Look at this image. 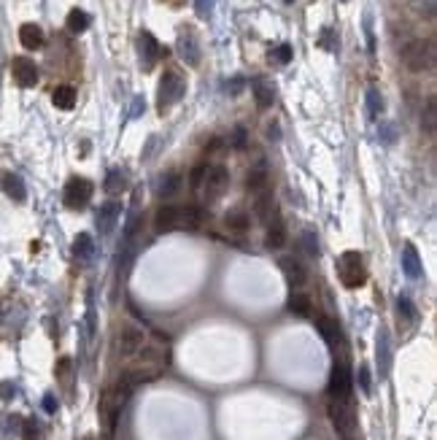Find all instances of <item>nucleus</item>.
Instances as JSON below:
<instances>
[{
    "label": "nucleus",
    "instance_id": "e433bc0d",
    "mask_svg": "<svg viewBox=\"0 0 437 440\" xmlns=\"http://www.w3.org/2000/svg\"><path fill=\"white\" fill-rule=\"evenodd\" d=\"M359 389L364 392V395H373V378H370V370H367V365H359Z\"/></svg>",
    "mask_w": 437,
    "mask_h": 440
},
{
    "label": "nucleus",
    "instance_id": "dca6fc26",
    "mask_svg": "<svg viewBox=\"0 0 437 440\" xmlns=\"http://www.w3.org/2000/svg\"><path fill=\"white\" fill-rule=\"evenodd\" d=\"M278 265H281L284 278L289 281V286H303V284H305L308 273H305V267H303L300 260H295V257H284Z\"/></svg>",
    "mask_w": 437,
    "mask_h": 440
},
{
    "label": "nucleus",
    "instance_id": "aec40b11",
    "mask_svg": "<svg viewBox=\"0 0 437 440\" xmlns=\"http://www.w3.org/2000/svg\"><path fill=\"white\" fill-rule=\"evenodd\" d=\"M19 41H22L25 49L36 51V49H41V46H44V30H41L38 25L27 22V25H22V27H19Z\"/></svg>",
    "mask_w": 437,
    "mask_h": 440
},
{
    "label": "nucleus",
    "instance_id": "7ed1b4c3",
    "mask_svg": "<svg viewBox=\"0 0 437 440\" xmlns=\"http://www.w3.org/2000/svg\"><path fill=\"white\" fill-rule=\"evenodd\" d=\"M132 392H135V389H132L127 381H122V378H119L116 387L105 389V395L100 400V416H103V421H105L108 430H114V424H116V419H119V413H122V408H125V402H127V397H130Z\"/></svg>",
    "mask_w": 437,
    "mask_h": 440
},
{
    "label": "nucleus",
    "instance_id": "9d476101",
    "mask_svg": "<svg viewBox=\"0 0 437 440\" xmlns=\"http://www.w3.org/2000/svg\"><path fill=\"white\" fill-rule=\"evenodd\" d=\"M227 186H229V173H227V168L224 165H208L205 168V178H203V192H205V200L208 203H214L218 200L224 192H227Z\"/></svg>",
    "mask_w": 437,
    "mask_h": 440
},
{
    "label": "nucleus",
    "instance_id": "c9c22d12",
    "mask_svg": "<svg viewBox=\"0 0 437 440\" xmlns=\"http://www.w3.org/2000/svg\"><path fill=\"white\" fill-rule=\"evenodd\" d=\"M22 438L25 440H38L41 438V424L36 419H27L22 421Z\"/></svg>",
    "mask_w": 437,
    "mask_h": 440
},
{
    "label": "nucleus",
    "instance_id": "f03ea898",
    "mask_svg": "<svg viewBox=\"0 0 437 440\" xmlns=\"http://www.w3.org/2000/svg\"><path fill=\"white\" fill-rule=\"evenodd\" d=\"M402 62L410 73H424L435 68V41L429 38H416L402 49Z\"/></svg>",
    "mask_w": 437,
    "mask_h": 440
},
{
    "label": "nucleus",
    "instance_id": "49530a36",
    "mask_svg": "<svg viewBox=\"0 0 437 440\" xmlns=\"http://www.w3.org/2000/svg\"><path fill=\"white\" fill-rule=\"evenodd\" d=\"M146 106H143V97H135V103H132V111L130 117H140V111H143Z\"/></svg>",
    "mask_w": 437,
    "mask_h": 440
},
{
    "label": "nucleus",
    "instance_id": "6e6552de",
    "mask_svg": "<svg viewBox=\"0 0 437 440\" xmlns=\"http://www.w3.org/2000/svg\"><path fill=\"white\" fill-rule=\"evenodd\" d=\"M92 192H95V186H92L89 178L73 176L68 184H65L62 203H65V208H71V211H82L89 200H92Z\"/></svg>",
    "mask_w": 437,
    "mask_h": 440
},
{
    "label": "nucleus",
    "instance_id": "20e7f679",
    "mask_svg": "<svg viewBox=\"0 0 437 440\" xmlns=\"http://www.w3.org/2000/svg\"><path fill=\"white\" fill-rule=\"evenodd\" d=\"M184 95H186V79L178 71H165L157 87V111L160 114L171 111Z\"/></svg>",
    "mask_w": 437,
    "mask_h": 440
},
{
    "label": "nucleus",
    "instance_id": "4468645a",
    "mask_svg": "<svg viewBox=\"0 0 437 440\" xmlns=\"http://www.w3.org/2000/svg\"><path fill=\"white\" fill-rule=\"evenodd\" d=\"M254 214H257V219L264 221V224H273V221H278V211H275V200H273V192L270 189H264L257 195V203H254Z\"/></svg>",
    "mask_w": 437,
    "mask_h": 440
},
{
    "label": "nucleus",
    "instance_id": "8fccbe9b",
    "mask_svg": "<svg viewBox=\"0 0 437 440\" xmlns=\"http://www.w3.org/2000/svg\"><path fill=\"white\" fill-rule=\"evenodd\" d=\"M284 3H295V0H284Z\"/></svg>",
    "mask_w": 437,
    "mask_h": 440
},
{
    "label": "nucleus",
    "instance_id": "4be33fe9",
    "mask_svg": "<svg viewBox=\"0 0 437 440\" xmlns=\"http://www.w3.org/2000/svg\"><path fill=\"white\" fill-rule=\"evenodd\" d=\"M73 257L84 265L95 260V241H92V235L82 232V235L73 241Z\"/></svg>",
    "mask_w": 437,
    "mask_h": 440
},
{
    "label": "nucleus",
    "instance_id": "c756f323",
    "mask_svg": "<svg viewBox=\"0 0 437 440\" xmlns=\"http://www.w3.org/2000/svg\"><path fill=\"white\" fill-rule=\"evenodd\" d=\"M367 114H370V119H378L384 114V95L375 87L367 89Z\"/></svg>",
    "mask_w": 437,
    "mask_h": 440
},
{
    "label": "nucleus",
    "instance_id": "09e8293b",
    "mask_svg": "<svg viewBox=\"0 0 437 440\" xmlns=\"http://www.w3.org/2000/svg\"><path fill=\"white\" fill-rule=\"evenodd\" d=\"M168 3H173V5H181V3H184V0H168Z\"/></svg>",
    "mask_w": 437,
    "mask_h": 440
},
{
    "label": "nucleus",
    "instance_id": "6ab92c4d",
    "mask_svg": "<svg viewBox=\"0 0 437 440\" xmlns=\"http://www.w3.org/2000/svg\"><path fill=\"white\" fill-rule=\"evenodd\" d=\"M402 270L408 273V278H419V276L424 273L421 257H419V252H416L413 243H405V249H402Z\"/></svg>",
    "mask_w": 437,
    "mask_h": 440
},
{
    "label": "nucleus",
    "instance_id": "3c124183",
    "mask_svg": "<svg viewBox=\"0 0 437 440\" xmlns=\"http://www.w3.org/2000/svg\"><path fill=\"white\" fill-rule=\"evenodd\" d=\"M84 440H92V438H84Z\"/></svg>",
    "mask_w": 437,
    "mask_h": 440
},
{
    "label": "nucleus",
    "instance_id": "ea45409f",
    "mask_svg": "<svg viewBox=\"0 0 437 440\" xmlns=\"http://www.w3.org/2000/svg\"><path fill=\"white\" fill-rule=\"evenodd\" d=\"M205 168H208V165H197V168L192 171V176H189V186H192L195 192H197V189L203 186V178H205Z\"/></svg>",
    "mask_w": 437,
    "mask_h": 440
},
{
    "label": "nucleus",
    "instance_id": "423d86ee",
    "mask_svg": "<svg viewBox=\"0 0 437 440\" xmlns=\"http://www.w3.org/2000/svg\"><path fill=\"white\" fill-rule=\"evenodd\" d=\"M329 419L335 424V430L343 435L346 440H353L356 432V411H353V402L349 400H329Z\"/></svg>",
    "mask_w": 437,
    "mask_h": 440
},
{
    "label": "nucleus",
    "instance_id": "1a4fd4ad",
    "mask_svg": "<svg viewBox=\"0 0 437 440\" xmlns=\"http://www.w3.org/2000/svg\"><path fill=\"white\" fill-rule=\"evenodd\" d=\"M175 51L178 57L189 65V68H197L200 65V57H203V49L197 41V33L192 27H181L178 30V41H175Z\"/></svg>",
    "mask_w": 437,
    "mask_h": 440
},
{
    "label": "nucleus",
    "instance_id": "cd10ccee",
    "mask_svg": "<svg viewBox=\"0 0 437 440\" xmlns=\"http://www.w3.org/2000/svg\"><path fill=\"white\" fill-rule=\"evenodd\" d=\"M264 243H267V249H281V246L286 243V230H284L281 219L267 224V238H264Z\"/></svg>",
    "mask_w": 437,
    "mask_h": 440
},
{
    "label": "nucleus",
    "instance_id": "ddd939ff",
    "mask_svg": "<svg viewBox=\"0 0 437 440\" xmlns=\"http://www.w3.org/2000/svg\"><path fill=\"white\" fill-rule=\"evenodd\" d=\"M143 343H146L143 330L127 327V330H122V335H119V352H122V356H135V354L143 349Z\"/></svg>",
    "mask_w": 437,
    "mask_h": 440
},
{
    "label": "nucleus",
    "instance_id": "f257e3e1",
    "mask_svg": "<svg viewBox=\"0 0 437 440\" xmlns=\"http://www.w3.org/2000/svg\"><path fill=\"white\" fill-rule=\"evenodd\" d=\"M205 221V211L197 206H162L154 217L157 232H175V230H197Z\"/></svg>",
    "mask_w": 437,
    "mask_h": 440
},
{
    "label": "nucleus",
    "instance_id": "a18cd8bd",
    "mask_svg": "<svg viewBox=\"0 0 437 440\" xmlns=\"http://www.w3.org/2000/svg\"><path fill=\"white\" fill-rule=\"evenodd\" d=\"M44 408H46V413H54V411H57V400H54V395L44 397Z\"/></svg>",
    "mask_w": 437,
    "mask_h": 440
},
{
    "label": "nucleus",
    "instance_id": "a211bd4d",
    "mask_svg": "<svg viewBox=\"0 0 437 440\" xmlns=\"http://www.w3.org/2000/svg\"><path fill=\"white\" fill-rule=\"evenodd\" d=\"M251 89H254V100H257L260 108H270L275 103V89H273L270 82H264L262 76L251 79Z\"/></svg>",
    "mask_w": 437,
    "mask_h": 440
},
{
    "label": "nucleus",
    "instance_id": "f704fd0d",
    "mask_svg": "<svg viewBox=\"0 0 437 440\" xmlns=\"http://www.w3.org/2000/svg\"><path fill=\"white\" fill-rule=\"evenodd\" d=\"M270 62H275V65H289V62H292V46L281 44L275 51H270Z\"/></svg>",
    "mask_w": 437,
    "mask_h": 440
},
{
    "label": "nucleus",
    "instance_id": "5701e85b",
    "mask_svg": "<svg viewBox=\"0 0 437 440\" xmlns=\"http://www.w3.org/2000/svg\"><path fill=\"white\" fill-rule=\"evenodd\" d=\"M51 103H54L60 111H71V108L76 106V89L68 87V84L57 87L54 89V95H51Z\"/></svg>",
    "mask_w": 437,
    "mask_h": 440
},
{
    "label": "nucleus",
    "instance_id": "f3484780",
    "mask_svg": "<svg viewBox=\"0 0 437 440\" xmlns=\"http://www.w3.org/2000/svg\"><path fill=\"white\" fill-rule=\"evenodd\" d=\"M0 184H3V192L11 197V200H16V203H25V197H27V189H25V181L16 176V173H3L0 178Z\"/></svg>",
    "mask_w": 437,
    "mask_h": 440
},
{
    "label": "nucleus",
    "instance_id": "c85d7f7f",
    "mask_svg": "<svg viewBox=\"0 0 437 440\" xmlns=\"http://www.w3.org/2000/svg\"><path fill=\"white\" fill-rule=\"evenodd\" d=\"M378 365H381V373L386 376V373H389V365H392V349H389V335H386V330L378 332Z\"/></svg>",
    "mask_w": 437,
    "mask_h": 440
},
{
    "label": "nucleus",
    "instance_id": "37998d69",
    "mask_svg": "<svg viewBox=\"0 0 437 440\" xmlns=\"http://www.w3.org/2000/svg\"><path fill=\"white\" fill-rule=\"evenodd\" d=\"M243 84H246V82H243L240 76H235L232 82H227V92H229V95H238V92L243 89Z\"/></svg>",
    "mask_w": 437,
    "mask_h": 440
},
{
    "label": "nucleus",
    "instance_id": "79ce46f5",
    "mask_svg": "<svg viewBox=\"0 0 437 440\" xmlns=\"http://www.w3.org/2000/svg\"><path fill=\"white\" fill-rule=\"evenodd\" d=\"M232 146H235V149H246V130H243V127L235 130V135H232Z\"/></svg>",
    "mask_w": 437,
    "mask_h": 440
},
{
    "label": "nucleus",
    "instance_id": "72a5a7b5",
    "mask_svg": "<svg viewBox=\"0 0 437 440\" xmlns=\"http://www.w3.org/2000/svg\"><path fill=\"white\" fill-rule=\"evenodd\" d=\"M397 310H399V319H405L408 324H416V321H419V310H416V306L410 303V297L399 295V300H397Z\"/></svg>",
    "mask_w": 437,
    "mask_h": 440
},
{
    "label": "nucleus",
    "instance_id": "b1692460",
    "mask_svg": "<svg viewBox=\"0 0 437 440\" xmlns=\"http://www.w3.org/2000/svg\"><path fill=\"white\" fill-rule=\"evenodd\" d=\"M65 27H68V33H73V36L84 33L89 27V14L82 11V8H73V11L68 14V19H65Z\"/></svg>",
    "mask_w": 437,
    "mask_h": 440
},
{
    "label": "nucleus",
    "instance_id": "393cba45",
    "mask_svg": "<svg viewBox=\"0 0 437 440\" xmlns=\"http://www.w3.org/2000/svg\"><path fill=\"white\" fill-rule=\"evenodd\" d=\"M246 184H249V189H251L254 195H260V192H264V189H270V176H267V168H264V165H257V168L249 173Z\"/></svg>",
    "mask_w": 437,
    "mask_h": 440
},
{
    "label": "nucleus",
    "instance_id": "2f4dec72",
    "mask_svg": "<svg viewBox=\"0 0 437 440\" xmlns=\"http://www.w3.org/2000/svg\"><path fill=\"white\" fill-rule=\"evenodd\" d=\"M125 189H127V173H122V171H111V173L105 176V192L119 195V192H125Z\"/></svg>",
    "mask_w": 437,
    "mask_h": 440
},
{
    "label": "nucleus",
    "instance_id": "a19ab883",
    "mask_svg": "<svg viewBox=\"0 0 437 440\" xmlns=\"http://www.w3.org/2000/svg\"><path fill=\"white\" fill-rule=\"evenodd\" d=\"M305 249L310 257H319V238L313 232H305Z\"/></svg>",
    "mask_w": 437,
    "mask_h": 440
},
{
    "label": "nucleus",
    "instance_id": "7c9ffc66",
    "mask_svg": "<svg viewBox=\"0 0 437 440\" xmlns=\"http://www.w3.org/2000/svg\"><path fill=\"white\" fill-rule=\"evenodd\" d=\"M421 127H424L427 135H435V127H437V100L435 97L427 100V111H424V117H421Z\"/></svg>",
    "mask_w": 437,
    "mask_h": 440
},
{
    "label": "nucleus",
    "instance_id": "0eeeda50",
    "mask_svg": "<svg viewBox=\"0 0 437 440\" xmlns=\"http://www.w3.org/2000/svg\"><path fill=\"white\" fill-rule=\"evenodd\" d=\"M351 367H349V356L346 352H340V356L335 359V367H332V376H329V400H349L351 397Z\"/></svg>",
    "mask_w": 437,
    "mask_h": 440
},
{
    "label": "nucleus",
    "instance_id": "58836bf2",
    "mask_svg": "<svg viewBox=\"0 0 437 440\" xmlns=\"http://www.w3.org/2000/svg\"><path fill=\"white\" fill-rule=\"evenodd\" d=\"M214 5H216V0H195V11L200 19H208L214 14Z\"/></svg>",
    "mask_w": 437,
    "mask_h": 440
},
{
    "label": "nucleus",
    "instance_id": "2eb2a0df",
    "mask_svg": "<svg viewBox=\"0 0 437 440\" xmlns=\"http://www.w3.org/2000/svg\"><path fill=\"white\" fill-rule=\"evenodd\" d=\"M119 214H122V203H116V200L100 206V211H97V230H100L103 235H108V232L114 230L116 219H119Z\"/></svg>",
    "mask_w": 437,
    "mask_h": 440
},
{
    "label": "nucleus",
    "instance_id": "412c9836",
    "mask_svg": "<svg viewBox=\"0 0 437 440\" xmlns=\"http://www.w3.org/2000/svg\"><path fill=\"white\" fill-rule=\"evenodd\" d=\"M316 324H319V332L324 335V341L329 343V349L343 346V335H340V327L335 319H316Z\"/></svg>",
    "mask_w": 437,
    "mask_h": 440
},
{
    "label": "nucleus",
    "instance_id": "39448f33",
    "mask_svg": "<svg viewBox=\"0 0 437 440\" xmlns=\"http://www.w3.org/2000/svg\"><path fill=\"white\" fill-rule=\"evenodd\" d=\"M338 276H340V284L346 289H359L364 286L367 281V270L362 262V254L359 252H343L338 257Z\"/></svg>",
    "mask_w": 437,
    "mask_h": 440
},
{
    "label": "nucleus",
    "instance_id": "4c0bfd02",
    "mask_svg": "<svg viewBox=\"0 0 437 440\" xmlns=\"http://www.w3.org/2000/svg\"><path fill=\"white\" fill-rule=\"evenodd\" d=\"M319 46L327 49V51H338V38H335V33H332L329 27H324V33H321V38H319Z\"/></svg>",
    "mask_w": 437,
    "mask_h": 440
},
{
    "label": "nucleus",
    "instance_id": "9b49d317",
    "mask_svg": "<svg viewBox=\"0 0 437 440\" xmlns=\"http://www.w3.org/2000/svg\"><path fill=\"white\" fill-rule=\"evenodd\" d=\"M138 49H140V68L143 71H154V65L160 62V57H165L168 54V49H162L160 41L151 36V33H140V38H138Z\"/></svg>",
    "mask_w": 437,
    "mask_h": 440
},
{
    "label": "nucleus",
    "instance_id": "f8f14e48",
    "mask_svg": "<svg viewBox=\"0 0 437 440\" xmlns=\"http://www.w3.org/2000/svg\"><path fill=\"white\" fill-rule=\"evenodd\" d=\"M11 76H14V82L19 84V87H36L38 84V68H36V62L30 60V57H14V62H11Z\"/></svg>",
    "mask_w": 437,
    "mask_h": 440
},
{
    "label": "nucleus",
    "instance_id": "bb28decb",
    "mask_svg": "<svg viewBox=\"0 0 437 440\" xmlns=\"http://www.w3.org/2000/svg\"><path fill=\"white\" fill-rule=\"evenodd\" d=\"M289 310L295 316H313V306H310V297L303 292H292L289 295Z\"/></svg>",
    "mask_w": 437,
    "mask_h": 440
},
{
    "label": "nucleus",
    "instance_id": "a878e982",
    "mask_svg": "<svg viewBox=\"0 0 437 440\" xmlns=\"http://www.w3.org/2000/svg\"><path fill=\"white\" fill-rule=\"evenodd\" d=\"M178 186H181V173H175V171H171V173H165V176L157 178V195H162V197L175 195V192H178Z\"/></svg>",
    "mask_w": 437,
    "mask_h": 440
},
{
    "label": "nucleus",
    "instance_id": "473e14b6",
    "mask_svg": "<svg viewBox=\"0 0 437 440\" xmlns=\"http://www.w3.org/2000/svg\"><path fill=\"white\" fill-rule=\"evenodd\" d=\"M249 224H251V221H249V217H246L243 211H229L227 219H224V227L232 230V232H246Z\"/></svg>",
    "mask_w": 437,
    "mask_h": 440
},
{
    "label": "nucleus",
    "instance_id": "de8ad7c7",
    "mask_svg": "<svg viewBox=\"0 0 437 440\" xmlns=\"http://www.w3.org/2000/svg\"><path fill=\"white\" fill-rule=\"evenodd\" d=\"M384 140H386V143H392V140H394V130H392V127H384Z\"/></svg>",
    "mask_w": 437,
    "mask_h": 440
},
{
    "label": "nucleus",
    "instance_id": "c03bdc74",
    "mask_svg": "<svg viewBox=\"0 0 437 440\" xmlns=\"http://www.w3.org/2000/svg\"><path fill=\"white\" fill-rule=\"evenodd\" d=\"M14 392H16V387H14L11 381H5V384L0 387V397H3V400H11V395H14Z\"/></svg>",
    "mask_w": 437,
    "mask_h": 440
}]
</instances>
